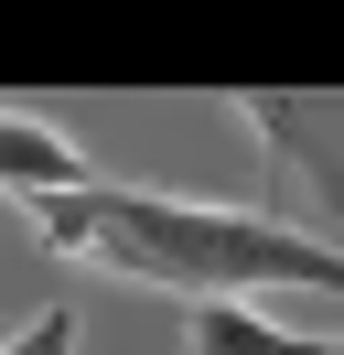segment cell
Returning <instances> with one entry per match:
<instances>
[{"instance_id": "cell-1", "label": "cell", "mask_w": 344, "mask_h": 355, "mask_svg": "<svg viewBox=\"0 0 344 355\" xmlns=\"http://www.w3.org/2000/svg\"><path fill=\"white\" fill-rule=\"evenodd\" d=\"M54 259L119 269L172 302H248V291H322L344 302V248L312 226L269 216V205H205V194H140V183H97V194L22 205Z\"/></svg>"}, {"instance_id": "cell-3", "label": "cell", "mask_w": 344, "mask_h": 355, "mask_svg": "<svg viewBox=\"0 0 344 355\" xmlns=\"http://www.w3.org/2000/svg\"><path fill=\"white\" fill-rule=\"evenodd\" d=\"M0 183H11L22 205H54V194H97V173H86V151L54 130V119L33 108V97H11L0 108Z\"/></svg>"}, {"instance_id": "cell-2", "label": "cell", "mask_w": 344, "mask_h": 355, "mask_svg": "<svg viewBox=\"0 0 344 355\" xmlns=\"http://www.w3.org/2000/svg\"><path fill=\"white\" fill-rule=\"evenodd\" d=\"M237 119L258 130L269 173H301L322 194V216H344V97H291V87H237Z\"/></svg>"}, {"instance_id": "cell-5", "label": "cell", "mask_w": 344, "mask_h": 355, "mask_svg": "<svg viewBox=\"0 0 344 355\" xmlns=\"http://www.w3.org/2000/svg\"><path fill=\"white\" fill-rule=\"evenodd\" d=\"M0 355H76V302H43V312H33V323H22Z\"/></svg>"}, {"instance_id": "cell-6", "label": "cell", "mask_w": 344, "mask_h": 355, "mask_svg": "<svg viewBox=\"0 0 344 355\" xmlns=\"http://www.w3.org/2000/svg\"><path fill=\"white\" fill-rule=\"evenodd\" d=\"M301 355H344V334H301Z\"/></svg>"}, {"instance_id": "cell-4", "label": "cell", "mask_w": 344, "mask_h": 355, "mask_svg": "<svg viewBox=\"0 0 344 355\" xmlns=\"http://www.w3.org/2000/svg\"><path fill=\"white\" fill-rule=\"evenodd\" d=\"M183 355H301V334L269 323V312H248V302H205L194 334H183Z\"/></svg>"}]
</instances>
